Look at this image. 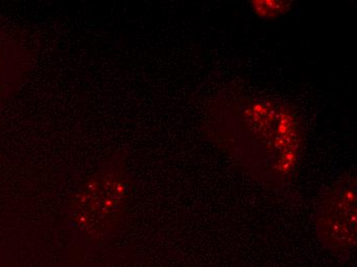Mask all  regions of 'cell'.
Masks as SVG:
<instances>
[{"label": "cell", "mask_w": 357, "mask_h": 267, "mask_svg": "<svg viewBox=\"0 0 357 267\" xmlns=\"http://www.w3.org/2000/svg\"><path fill=\"white\" fill-rule=\"evenodd\" d=\"M211 130L222 148L260 181L286 185L295 177L305 131L291 104L270 98H226L215 104Z\"/></svg>", "instance_id": "1"}, {"label": "cell", "mask_w": 357, "mask_h": 267, "mask_svg": "<svg viewBox=\"0 0 357 267\" xmlns=\"http://www.w3.org/2000/svg\"><path fill=\"white\" fill-rule=\"evenodd\" d=\"M356 176L346 174L322 193L313 215L322 245L342 260L356 251Z\"/></svg>", "instance_id": "2"}, {"label": "cell", "mask_w": 357, "mask_h": 267, "mask_svg": "<svg viewBox=\"0 0 357 267\" xmlns=\"http://www.w3.org/2000/svg\"><path fill=\"white\" fill-rule=\"evenodd\" d=\"M250 10L256 18L276 20L286 16L293 8L291 0H250Z\"/></svg>", "instance_id": "3"}]
</instances>
